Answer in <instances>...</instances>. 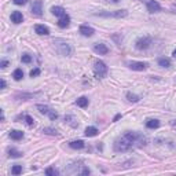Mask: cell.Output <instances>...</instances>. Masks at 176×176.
<instances>
[{
	"label": "cell",
	"mask_w": 176,
	"mask_h": 176,
	"mask_svg": "<svg viewBox=\"0 0 176 176\" xmlns=\"http://www.w3.org/2000/svg\"><path fill=\"white\" fill-rule=\"evenodd\" d=\"M147 143L146 136H143L142 133L136 132V131H128L124 135H121L120 138H117L116 142H114V150L117 153H124V151H129V150L138 149V147H142Z\"/></svg>",
	"instance_id": "cell-1"
},
{
	"label": "cell",
	"mask_w": 176,
	"mask_h": 176,
	"mask_svg": "<svg viewBox=\"0 0 176 176\" xmlns=\"http://www.w3.org/2000/svg\"><path fill=\"white\" fill-rule=\"evenodd\" d=\"M109 72V68L106 66V63L102 62V61H95L94 63V73L97 79H105Z\"/></svg>",
	"instance_id": "cell-2"
},
{
	"label": "cell",
	"mask_w": 176,
	"mask_h": 176,
	"mask_svg": "<svg viewBox=\"0 0 176 176\" xmlns=\"http://www.w3.org/2000/svg\"><path fill=\"white\" fill-rule=\"evenodd\" d=\"M54 44H55V50H56V52H58L59 55L69 56L70 54H72V47H70L68 43H65V41L55 40L54 41Z\"/></svg>",
	"instance_id": "cell-3"
},
{
	"label": "cell",
	"mask_w": 176,
	"mask_h": 176,
	"mask_svg": "<svg viewBox=\"0 0 176 176\" xmlns=\"http://www.w3.org/2000/svg\"><path fill=\"white\" fill-rule=\"evenodd\" d=\"M97 17H105V18H124L128 15L127 10H116V11H103L97 12Z\"/></svg>",
	"instance_id": "cell-4"
},
{
	"label": "cell",
	"mask_w": 176,
	"mask_h": 176,
	"mask_svg": "<svg viewBox=\"0 0 176 176\" xmlns=\"http://www.w3.org/2000/svg\"><path fill=\"white\" fill-rule=\"evenodd\" d=\"M151 43H153V40H151V37H149V36H143V37H140V39H138L136 40V43H135V47L138 50H147L150 46H151Z\"/></svg>",
	"instance_id": "cell-5"
},
{
	"label": "cell",
	"mask_w": 176,
	"mask_h": 176,
	"mask_svg": "<svg viewBox=\"0 0 176 176\" xmlns=\"http://www.w3.org/2000/svg\"><path fill=\"white\" fill-rule=\"evenodd\" d=\"M127 65H128V68H129V69L136 70V72H142V70H146V69H147V66H149L146 62H136V61L128 62Z\"/></svg>",
	"instance_id": "cell-6"
},
{
	"label": "cell",
	"mask_w": 176,
	"mask_h": 176,
	"mask_svg": "<svg viewBox=\"0 0 176 176\" xmlns=\"http://www.w3.org/2000/svg\"><path fill=\"white\" fill-rule=\"evenodd\" d=\"M41 11H43V2H41V0H36V2H33V4H32V14L40 17Z\"/></svg>",
	"instance_id": "cell-7"
},
{
	"label": "cell",
	"mask_w": 176,
	"mask_h": 176,
	"mask_svg": "<svg viewBox=\"0 0 176 176\" xmlns=\"http://www.w3.org/2000/svg\"><path fill=\"white\" fill-rule=\"evenodd\" d=\"M147 11L149 12H158L161 11V6L157 0H149L147 2Z\"/></svg>",
	"instance_id": "cell-8"
},
{
	"label": "cell",
	"mask_w": 176,
	"mask_h": 176,
	"mask_svg": "<svg viewBox=\"0 0 176 176\" xmlns=\"http://www.w3.org/2000/svg\"><path fill=\"white\" fill-rule=\"evenodd\" d=\"M94 51L97 54H99V55H106V54L109 52V48H107L106 44L98 43V44H95V46H94Z\"/></svg>",
	"instance_id": "cell-9"
},
{
	"label": "cell",
	"mask_w": 176,
	"mask_h": 176,
	"mask_svg": "<svg viewBox=\"0 0 176 176\" xmlns=\"http://www.w3.org/2000/svg\"><path fill=\"white\" fill-rule=\"evenodd\" d=\"M80 33H81L83 36H85V37H91V36H94L95 30L92 29L91 26H87V25H81V26H80Z\"/></svg>",
	"instance_id": "cell-10"
},
{
	"label": "cell",
	"mask_w": 176,
	"mask_h": 176,
	"mask_svg": "<svg viewBox=\"0 0 176 176\" xmlns=\"http://www.w3.org/2000/svg\"><path fill=\"white\" fill-rule=\"evenodd\" d=\"M34 32L37 34H40V36H48L50 34V29L47 26H44V25H36L34 26Z\"/></svg>",
	"instance_id": "cell-11"
},
{
	"label": "cell",
	"mask_w": 176,
	"mask_h": 176,
	"mask_svg": "<svg viewBox=\"0 0 176 176\" xmlns=\"http://www.w3.org/2000/svg\"><path fill=\"white\" fill-rule=\"evenodd\" d=\"M70 25V17L69 15H63V17H61L59 18V21H58V26L59 28H62V29H65V28H68Z\"/></svg>",
	"instance_id": "cell-12"
},
{
	"label": "cell",
	"mask_w": 176,
	"mask_h": 176,
	"mask_svg": "<svg viewBox=\"0 0 176 176\" xmlns=\"http://www.w3.org/2000/svg\"><path fill=\"white\" fill-rule=\"evenodd\" d=\"M11 21L14 24H21L24 21V15H22L21 11H12L11 12Z\"/></svg>",
	"instance_id": "cell-13"
},
{
	"label": "cell",
	"mask_w": 176,
	"mask_h": 176,
	"mask_svg": "<svg viewBox=\"0 0 176 176\" xmlns=\"http://www.w3.org/2000/svg\"><path fill=\"white\" fill-rule=\"evenodd\" d=\"M8 136H10L12 140H21L22 138H24V132H22V131H18V129H11Z\"/></svg>",
	"instance_id": "cell-14"
},
{
	"label": "cell",
	"mask_w": 176,
	"mask_h": 176,
	"mask_svg": "<svg viewBox=\"0 0 176 176\" xmlns=\"http://www.w3.org/2000/svg\"><path fill=\"white\" fill-rule=\"evenodd\" d=\"M51 12H52L54 15H56V17H63V15L66 14L65 12V8L63 7H59V6H54V7H51Z\"/></svg>",
	"instance_id": "cell-15"
},
{
	"label": "cell",
	"mask_w": 176,
	"mask_h": 176,
	"mask_svg": "<svg viewBox=\"0 0 176 176\" xmlns=\"http://www.w3.org/2000/svg\"><path fill=\"white\" fill-rule=\"evenodd\" d=\"M98 128H95V127H87L85 128V131H84V133H85V136H88V138H91V136H97L98 135Z\"/></svg>",
	"instance_id": "cell-16"
},
{
	"label": "cell",
	"mask_w": 176,
	"mask_h": 176,
	"mask_svg": "<svg viewBox=\"0 0 176 176\" xmlns=\"http://www.w3.org/2000/svg\"><path fill=\"white\" fill-rule=\"evenodd\" d=\"M69 146L72 147V149H76V150H80V149H84V142L83 140H73V142L69 143Z\"/></svg>",
	"instance_id": "cell-17"
},
{
	"label": "cell",
	"mask_w": 176,
	"mask_h": 176,
	"mask_svg": "<svg viewBox=\"0 0 176 176\" xmlns=\"http://www.w3.org/2000/svg\"><path fill=\"white\" fill-rule=\"evenodd\" d=\"M76 105H77L79 107H87L88 106V98H85V97H81V98H79L77 101H76Z\"/></svg>",
	"instance_id": "cell-18"
},
{
	"label": "cell",
	"mask_w": 176,
	"mask_h": 176,
	"mask_svg": "<svg viewBox=\"0 0 176 176\" xmlns=\"http://www.w3.org/2000/svg\"><path fill=\"white\" fill-rule=\"evenodd\" d=\"M146 127L149 129H154V128H158L160 127V121L158 120H149L146 123Z\"/></svg>",
	"instance_id": "cell-19"
},
{
	"label": "cell",
	"mask_w": 176,
	"mask_h": 176,
	"mask_svg": "<svg viewBox=\"0 0 176 176\" xmlns=\"http://www.w3.org/2000/svg\"><path fill=\"white\" fill-rule=\"evenodd\" d=\"M12 77H14L15 81H20L24 77V72H22V69H15L14 73H12Z\"/></svg>",
	"instance_id": "cell-20"
},
{
	"label": "cell",
	"mask_w": 176,
	"mask_h": 176,
	"mask_svg": "<svg viewBox=\"0 0 176 176\" xmlns=\"http://www.w3.org/2000/svg\"><path fill=\"white\" fill-rule=\"evenodd\" d=\"M158 65L161 66V68H169V66H171V59L169 58H160Z\"/></svg>",
	"instance_id": "cell-21"
},
{
	"label": "cell",
	"mask_w": 176,
	"mask_h": 176,
	"mask_svg": "<svg viewBox=\"0 0 176 176\" xmlns=\"http://www.w3.org/2000/svg\"><path fill=\"white\" fill-rule=\"evenodd\" d=\"M8 156L12 157V158H20V157H22V153L15 149H8Z\"/></svg>",
	"instance_id": "cell-22"
},
{
	"label": "cell",
	"mask_w": 176,
	"mask_h": 176,
	"mask_svg": "<svg viewBox=\"0 0 176 176\" xmlns=\"http://www.w3.org/2000/svg\"><path fill=\"white\" fill-rule=\"evenodd\" d=\"M36 107L39 109V111H40V113H43V114H48L51 111V109L48 106H44V105H37Z\"/></svg>",
	"instance_id": "cell-23"
},
{
	"label": "cell",
	"mask_w": 176,
	"mask_h": 176,
	"mask_svg": "<svg viewBox=\"0 0 176 176\" xmlns=\"http://www.w3.org/2000/svg\"><path fill=\"white\" fill-rule=\"evenodd\" d=\"M11 174L12 175H20V174H22V165H14L11 168Z\"/></svg>",
	"instance_id": "cell-24"
},
{
	"label": "cell",
	"mask_w": 176,
	"mask_h": 176,
	"mask_svg": "<svg viewBox=\"0 0 176 176\" xmlns=\"http://www.w3.org/2000/svg\"><path fill=\"white\" fill-rule=\"evenodd\" d=\"M127 98H128V101L129 102H133V103H135V102H139V97H138V95H135V94H131V92H128L127 94Z\"/></svg>",
	"instance_id": "cell-25"
},
{
	"label": "cell",
	"mask_w": 176,
	"mask_h": 176,
	"mask_svg": "<svg viewBox=\"0 0 176 176\" xmlns=\"http://www.w3.org/2000/svg\"><path fill=\"white\" fill-rule=\"evenodd\" d=\"M65 121L69 124V125H72V127H74V128L79 127V123H73V121H74V118H73L72 116H66L65 117Z\"/></svg>",
	"instance_id": "cell-26"
},
{
	"label": "cell",
	"mask_w": 176,
	"mask_h": 176,
	"mask_svg": "<svg viewBox=\"0 0 176 176\" xmlns=\"http://www.w3.org/2000/svg\"><path fill=\"white\" fill-rule=\"evenodd\" d=\"M43 132H44V133H47V135H59L58 131L54 129V128H44Z\"/></svg>",
	"instance_id": "cell-27"
},
{
	"label": "cell",
	"mask_w": 176,
	"mask_h": 176,
	"mask_svg": "<svg viewBox=\"0 0 176 176\" xmlns=\"http://www.w3.org/2000/svg\"><path fill=\"white\" fill-rule=\"evenodd\" d=\"M21 61H22V63H30L32 62V56L29 55V54H24V55L21 56Z\"/></svg>",
	"instance_id": "cell-28"
},
{
	"label": "cell",
	"mask_w": 176,
	"mask_h": 176,
	"mask_svg": "<svg viewBox=\"0 0 176 176\" xmlns=\"http://www.w3.org/2000/svg\"><path fill=\"white\" fill-rule=\"evenodd\" d=\"M24 118H25V121H26V124H28L29 127H33V125H34V120H33V117H30V116H28V114H25Z\"/></svg>",
	"instance_id": "cell-29"
},
{
	"label": "cell",
	"mask_w": 176,
	"mask_h": 176,
	"mask_svg": "<svg viewBox=\"0 0 176 176\" xmlns=\"http://www.w3.org/2000/svg\"><path fill=\"white\" fill-rule=\"evenodd\" d=\"M46 175H48V176H55V175H58V171H56V169H54V168H47V169H46Z\"/></svg>",
	"instance_id": "cell-30"
},
{
	"label": "cell",
	"mask_w": 176,
	"mask_h": 176,
	"mask_svg": "<svg viewBox=\"0 0 176 176\" xmlns=\"http://www.w3.org/2000/svg\"><path fill=\"white\" fill-rule=\"evenodd\" d=\"M40 73H41V70L39 68L30 70V77H37V76H40Z\"/></svg>",
	"instance_id": "cell-31"
},
{
	"label": "cell",
	"mask_w": 176,
	"mask_h": 176,
	"mask_svg": "<svg viewBox=\"0 0 176 176\" xmlns=\"http://www.w3.org/2000/svg\"><path fill=\"white\" fill-rule=\"evenodd\" d=\"M48 117H50V120H56V118H58V113H56L55 110H51L48 113Z\"/></svg>",
	"instance_id": "cell-32"
},
{
	"label": "cell",
	"mask_w": 176,
	"mask_h": 176,
	"mask_svg": "<svg viewBox=\"0 0 176 176\" xmlns=\"http://www.w3.org/2000/svg\"><path fill=\"white\" fill-rule=\"evenodd\" d=\"M12 3L17 4V6H24V4H26L28 3V0H12Z\"/></svg>",
	"instance_id": "cell-33"
},
{
	"label": "cell",
	"mask_w": 176,
	"mask_h": 176,
	"mask_svg": "<svg viewBox=\"0 0 176 176\" xmlns=\"http://www.w3.org/2000/svg\"><path fill=\"white\" fill-rule=\"evenodd\" d=\"M0 66H2V68H3V69H4V68H7V66H8V61H6V59H3V61H2V62H0Z\"/></svg>",
	"instance_id": "cell-34"
},
{
	"label": "cell",
	"mask_w": 176,
	"mask_h": 176,
	"mask_svg": "<svg viewBox=\"0 0 176 176\" xmlns=\"http://www.w3.org/2000/svg\"><path fill=\"white\" fill-rule=\"evenodd\" d=\"M89 174H91V171H89L88 168H84L83 169V172H81V175H89Z\"/></svg>",
	"instance_id": "cell-35"
},
{
	"label": "cell",
	"mask_w": 176,
	"mask_h": 176,
	"mask_svg": "<svg viewBox=\"0 0 176 176\" xmlns=\"http://www.w3.org/2000/svg\"><path fill=\"white\" fill-rule=\"evenodd\" d=\"M0 84H2V89H4L6 88V81H4V80H0Z\"/></svg>",
	"instance_id": "cell-36"
},
{
	"label": "cell",
	"mask_w": 176,
	"mask_h": 176,
	"mask_svg": "<svg viewBox=\"0 0 176 176\" xmlns=\"http://www.w3.org/2000/svg\"><path fill=\"white\" fill-rule=\"evenodd\" d=\"M121 117H123V116H121V114H117V116H116V117L113 118V123H116V121L118 120V118H121Z\"/></svg>",
	"instance_id": "cell-37"
},
{
	"label": "cell",
	"mask_w": 176,
	"mask_h": 176,
	"mask_svg": "<svg viewBox=\"0 0 176 176\" xmlns=\"http://www.w3.org/2000/svg\"><path fill=\"white\" fill-rule=\"evenodd\" d=\"M172 55H174V56H175V58H176V48L174 50V52H172Z\"/></svg>",
	"instance_id": "cell-38"
}]
</instances>
